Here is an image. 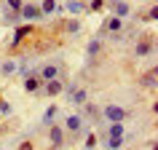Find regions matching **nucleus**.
Instances as JSON below:
<instances>
[{
  "mask_svg": "<svg viewBox=\"0 0 158 150\" xmlns=\"http://www.w3.org/2000/svg\"><path fill=\"white\" fill-rule=\"evenodd\" d=\"M83 113H86V118H99V110H97V107H94V105H83Z\"/></svg>",
  "mask_w": 158,
  "mask_h": 150,
  "instance_id": "obj_19",
  "label": "nucleus"
},
{
  "mask_svg": "<svg viewBox=\"0 0 158 150\" xmlns=\"http://www.w3.org/2000/svg\"><path fill=\"white\" fill-rule=\"evenodd\" d=\"M86 126V121H83V115H70L64 121V129H70V131H81Z\"/></svg>",
  "mask_w": 158,
  "mask_h": 150,
  "instance_id": "obj_8",
  "label": "nucleus"
},
{
  "mask_svg": "<svg viewBox=\"0 0 158 150\" xmlns=\"http://www.w3.org/2000/svg\"><path fill=\"white\" fill-rule=\"evenodd\" d=\"M91 8H97V11H99V8H102V0H91Z\"/></svg>",
  "mask_w": 158,
  "mask_h": 150,
  "instance_id": "obj_25",
  "label": "nucleus"
},
{
  "mask_svg": "<svg viewBox=\"0 0 158 150\" xmlns=\"http://www.w3.org/2000/svg\"><path fill=\"white\" fill-rule=\"evenodd\" d=\"M54 115H56V107H48V110H46V115H43V123H51Z\"/></svg>",
  "mask_w": 158,
  "mask_h": 150,
  "instance_id": "obj_21",
  "label": "nucleus"
},
{
  "mask_svg": "<svg viewBox=\"0 0 158 150\" xmlns=\"http://www.w3.org/2000/svg\"><path fill=\"white\" fill-rule=\"evenodd\" d=\"M43 91L48 94V97H56V94L64 91V83H62L59 78H54V81H46V83H43Z\"/></svg>",
  "mask_w": 158,
  "mask_h": 150,
  "instance_id": "obj_3",
  "label": "nucleus"
},
{
  "mask_svg": "<svg viewBox=\"0 0 158 150\" xmlns=\"http://www.w3.org/2000/svg\"><path fill=\"white\" fill-rule=\"evenodd\" d=\"M99 48H102V46H99V40H91V43H89V59H91V62L97 59V54H99Z\"/></svg>",
  "mask_w": 158,
  "mask_h": 150,
  "instance_id": "obj_18",
  "label": "nucleus"
},
{
  "mask_svg": "<svg viewBox=\"0 0 158 150\" xmlns=\"http://www.w3.org/2000/svg\"><path fill=\"white\" fill-rule=\"evenodd\" d=\"M38 78H40L43 83H46V81H54V78H59V65H46L43 70H38Z\"/></svg>",
  "mask_w": 158,
  "mask_h": 150,
  "instance_id": "obj_4",
  "label": "nucleus"
},
{
  "mask_svg": "<svg viewBox=\"0 0 158 150\" xmlns=\"http://www.w3.org/2000/svg\"><path fill=\"white\" fill-rule=\"evenodd\" d=\"M148 54H153V40H142L137 46V56H148Z\"/></svg>",
  "mask_w": 158,
  "mask_h": 150,
  "instance_id": "obj_13",
  "label": "nucleus"
},
{
  "mask_svg": "<svg viewBox=\"0 0 158 150\" xmlns=\"http://www.w3.org/2000/svg\"><path fill=\"white\" fill-rule=\"evenodd\" d=\"M142 86H145V89H156V67H153V70L142 78Z\"/></svg>",
  "mask_w": 158,
  "mask_h": 150,
  "instance_id": "obj_15",
  "label": "nucleus"
},
{
  "mask_svg": "<svg viewBox=\"0 0 158 150\" xmlns=\"http://www.w3.org/2000/svg\"><path fill=\"white\" fill-rule=\"evenodd\" d=\"M70 97H73L75 105H86V99H89V94H86V89H73V91H67Z\"/></svg>",
  "mask_w": 158,
  "mask_h": 150,
  "instance_id": "obj_10",
  "label": "nucleus"
},
{
  "mask_svg": "<svg viewBox=\"0 0 158 150\" xmlns=\"http://www.w3.org/2000/svg\"><path fill=\"white\" fill-rule=\"evenodd\" d=\"M19 150H35V148H32V142H22V145H19Z\"/></svg>",
  "mask_w": 158,
  "mask_h": 150,
  "instance_id": "obj_24",
  "label": "nucleus"
},
{
  "mask_svg": "<svg viewBox=\"0 0 158 150\" xmlns=\"http://www.w3.org/2000/svg\"><path fill=\"white\" fill-rule=\"evenodd\" d=\"M110 6L115 8V14H113V16H118V19H126V16H129V6H126L123 0H110Z\"/></svg>",
  "mask_w": 158,
  "mask_h": 150,
  "instance_id": "obj_9",
  "label": "nucleus"
},
{
  "mask_svg": "<svg viewBox=\"0 0 158 150\" xmlns=\"http://www.w3.org/2000/svg\"><path fill=\"white\" fill-rule=\"evenodd\" d=\"M126 134V126L123 123H110L107 126V137H123Z\"/></svg>",
  "mask_w": 158,
  "mask_h": 150,
  "instance_id": "obj_12",
  "label": "nucleus"
},
{
  "mask_svg": "<svg viewBox=\"0 0 158 150\" xmlns=\"http://www.w3.org/2000/svg\"><path fill=\"white\" fill-rule=\"evenodd\" d=\"M6 6H8V11H22V0H6Z\"/></svg>",
  "mask_w": 158,
  "mask_h": 150,
  "instance_id": "obj_20",
  "label": "nucleus"
},
{
  "mask_svg": "<svg viewBox=\"0 0 158 150\" xmlns=\"http://www.w3.org/2000/svg\"><path fill=\"white\" fill-rule=\"evenodd\" d=\"M0 113H3V115H8V113H11V105L6 99H0Z\"/></svg>",
  "mask_w": 158,
  "mask_h": 150,
  "instance_id": "obj_22",
  "label": "nucleus"
},
{
  "mask_svg": "<svg viewBox=\"0 0 158 150\" xmlns=\"http://www.w3.org/2000/svg\"><path fill=\"white\" fill-rule=\"evenodd\" d=\"M123 142H126V137H107V142H105V145H107L110 150H118Z\"/></svg>",
  "mask_w": 158,
  "mask_h": 150,
  "instance_id": "obj_16",
  "label": "nucleus"
},
{
  "mask_svg": "<svg viewBox=\"0 0 158 150\" xmlns=\"http://www.w3.org/2000/svg\"><path fill=\"white\" fill-rule=\"evenodd\" d=\"M121 27H123V19H118V16H107V24L102 27L105 32H110V35H118L121 32Z\"/></svg>",
  "mask_w": 158,
  "mask_h": 150,
  "instance_id": "obj_7",
  "label": "nucleus"
},
{
  "mask_svg": "<svg viewBox=\"0 0 158 150\" xmlns=\"http://www.w3.org/2000/svg\"><path fill=\"white\" fill-rule=\"evenodd\" d=\"M19 67H16V62H3V65H0V73L3 75H11V73H16Z\"/></svg>",
  "mask_w": 158,
  "mask_h": 150,
  "instance_id": "obj_17",
  "label": "nucleus"
},
{
  "mask_svg": "<svg viewBox=\"0 0 158 150\" xmlns=\"http://www.w3.org/2000/svg\"><path fill=\"white\" fill-rule=\"evenodd\" d=\"M24 89H27L30 94H35V91H40V89H43V81H40L35 73H30V75L24 78Z\"/></svg>",
  "mask_w": 158,
  "mask_h": 150,
  "instance_id": "obj_6",
  "label": "nucleus"
},
{
  "mask_svg": "<svg viewBox=\"0 0 158 150\" xmlns=\"http://www.w3.org/2000/svg\"><path fill=\"white\" fill-rule=\"evenodd\" d=\"M94 145H97V137H94V134H89V137H86V150H91Z\"/></svg>",
  "mask_w": 158,
  "mask_h": 150,
  "instance_id": "obj_23",
  "label": "nucleus"
},
{
  "mask_svg": "<svg viewBox=\"0 0 158 150\" xmlns=\"http://www.w3.org/2000/svg\"><path fill=\"white\" fill-rule=\"evenodd\" d=\"M102 115L107 118L110 123H123L129 113H126V107H118V105H110V107H105V110H102Z\"/></svg>",
  "mask_w": 158,
  "mask_h": 150,
  "instance_id": "obj_1",
  "label": "nucleus"
},
{
  "mask_svg": "<svg viewBox=\"0 0 158 150\" xmlns=\"http://www.w3.org/2000/svg\"><path fill=\"white\" fill-rule=\"evenodd\" d=\"M40 6H35V3H24L22 11H19V19L22 22H35V19H40Z\"/></svg>",
  "mask_w": 158,
  "mask_h": 150,
  "instance_id": "obj_2",
  "label": "nucleus"
},
{
  "mask_svg": "<svg viewBox=\"0 0 158 150\" xmlns=\"http://www.w3.org/2000/svg\"><path fill=\"white\" fill-rule=\"evenodd\" d=\"M59 6H56V0H43V6H40V14L43 16H48V14H54Z\"/></svg>",
  "mask_w": 158,
  "mask_h": 150,
  "instance_id": "obj_14",
  "label": "nucleus"
},
{
  "mask_svg": "<svg viewBox=\"0 0 158 150\" xmlns=\"http://www.w3.org/2000/svg\"><path fill=\"white\" fill-rule=\"evenodd\" d=\"M32 32V24H24V27H19L16 30V35H14V46H19V40H24L27 35Z\"/></svg>",
  "mask_w": 158,
  "mask_h": 150,
  "instance_id": "obj_11",
  "label": "nucleus"
},
{
  "mask_svg": "<svg viewBox=\"0 0 158 150\" xmlns=\"http://www.w3.org/2000/svg\"><path fill=\"white\" fill-rule=\"evenodd\" d=\"M48 137H51V145H54L56 150L64 145V131H62V126H51V129H48Z\"/></svg>",
  "mask_w": 158,
  "mask_h": 150,
  "instance_id": "obj_5",
  "label": "nucleus"
}]
</instances>
